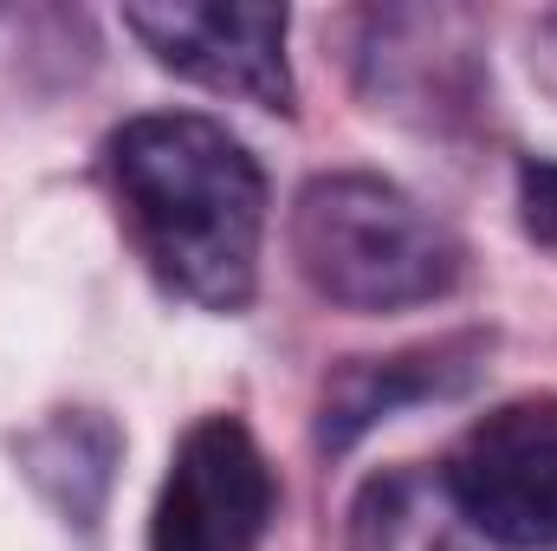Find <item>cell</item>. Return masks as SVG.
<instances>
[{
    "label": "cell",
    "instance_id": "cell-4",
    "mask_svg": "<svg viewBox=\"0 0 557 551\" xmlns=\"http://www.w3.org/2000/svg\"><path fill=\"white\" fill-rule=\"evenodd\" d=\"M278 513V474L240 415H201L162 474L149 551H260Z\"/></svg>",
    "mask_w": 557,
    "mask_h": 551
},
{
    "label": "cell",
    "instance_id": "cell-9",
    "mask_svg": "<svg viewBox=\"0 0 557 551\" xmlns=\"http://www.w3.org/2000/svg\"><path fill=\"white\" fill-rule=\"evenodd\" d=\"M519 221L539 247L557 254V156H525L519 162Z\"/></svg>",
    "mask_w": 557,
    "mask_h": 551
},
{
    "label": "cell",
    "instance_id": "cell-5",
    "mask_svg": "<svg viewBox=\"0 0 557 551\" xmlns=\"http://www.w3.org/2000/svg\"><path fill=\"white\" fill-rule=\"evenodd\" d=\"M285 7H253V0H169V7H124V33L143 52L214 91L240 98L253 111H298V85L285 65Z\"/></svg>",
    "mask_w": 557,
    "mask_h": 551
},
{
    "label": "cell",
    "instance_id": "cell-8",
    "mask_svg": "<svg viewBox=\"0 0 557 551\" xmlns=\"http://www.w3.org/2000/svg\"><path fill=\"white\" fill-rule=\"evenodd\" d=\"M117 461H124V434H117L111 415H98V409H59V415H46L33 434H20L26 480L85 532L98 526V513L111 500Z\"/></svg>",
    "mask_w": 557,
    "mask_h": 551
},
{
    "label": "cell",
    "instance_id": "cell-1",
    "mask_svg": "<svg viewBox=\"0 0 557 551\" xmlns=\"http://www.w3.org/2000/svg\"><path fill=\"white\" fill-rule=\"evenodd\" d=\"M104 175L143 267L201 311H247L260 292L267 175L201 111H143L104 143Z\"/></svg>",
    "mask_w": 557,
    "mask_h": 551
},
{
    "label": "cell",
    "instance_id": "cell-2",
    "mask_svg": "<svg viewBox=\"0 0 557 551\" xmlns=\"http://www.w3.org/2000/svg\"><path fill=\"white\" fill-rule=\"evenodd\" d=\"M292 260L324 305L376 318L447 298L467 254L409 188L370 169H331L292 201Z\"/></svg>",
    "mask_w": 557,
    "mask_h": 551
},
{
    "label": "cell",
    "instance_id": "cell-7",
    "mask_svg": "<svg viewBox=\"0 0 557 551\" xmlns=\"http://www.w3.org/2000/svg\"><path fill=\"white\" fill-rule=\"evenodd\" d=\"M344 551H493L460 500L447 493L441 467H376L344 513Z\"/></svg>",
    "mask_w": 557,
    "mask_h": 551
},
{
    "label": "cell",
    "instance_id": "cell-6",
    "mask_svg": "<svg viewBox=\"0 0 557 551\" xmlns=\"http://www.w3.org/2000/svg\"><path fill=\"white\" fill-rule=\"evenodd\" d=\"M486 351H493V331H454V338H434V344H409L396 357L337 364L318 390V448L350 454L370 428L396 421L403 409L447 403V396L473 390V377L486 370Z\"/></svg>",
    "mask_w": 557,
    "mask_h": 551
},
{
    "label": "cell",
    "instance_id": "cell-3",
    "mask_svg": "<svg viewBox=\"0 0 557 551\" xmlns=\"http://www.w3.org/2000/svg\"><path fill=\"white\" fill-rule=\"evenodd\" d=\"M441 480L493 551L557 546V396L486 409L454 441Z\"/></svg>",
    "mask_w": 557,
    "mask_h": 551
}]
</instances>
